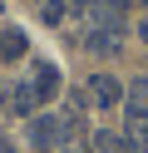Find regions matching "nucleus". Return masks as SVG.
<instances>
[{"label": "nucleus", "mask_w": 148, "mask_h": 153, "mask_svg": "<svg viewBox=\"0 0 148 153\" xmlns=\"http://www.w3.org/2000/svg\"><path fill=\"white\" fill-rule=\"evenodd\" d=\"M0 5H5V0H0Z\"/></svg>", "instance_id": "obj_12"}, {"label": "nucleus", "mask_w": 148, "mask_h": 153, "mask_svg": "<svg viewBox=\"0 0 148 153\" xmlns=\"http://www.w3.org/2000/svg\"><path fill=\"white\" fill-rule=\"evenodd\" d=\"M123 89L128 84H118L114 74H94L89 79V104L94 109H114V104H123Z\"/></svg>", "instance_id": "obj_2"}, {"label": "nucleus", "mask_w": 148, "mask_h": 153, "mask_svg": "<svg viewBox=\"0 0 148 153\" xmlns=\"http://www.w3.org/2000/svg\"><path fill=\"white\" fill-rule=\"evenodd\" d=\"M69 133H64V119H54V114H35L30 119V148H39V153H49V148H59Z\"/></svg>", "instance_id": "obj_1"}, {"label": "nucleus", "mask_w": 148, "mask_h": 153, "mask_svg": "<svg viewBox=\"0 0 148 153\" xmlns=\"http://www.w3.org/2000/svg\"><path fill=\"white\" fill-rule=\"evenodd\" d=\"M94 148H99V153H138V143H133V138H123V133H99Z\"/></svg>", "instance_id": "obj_5"}, {"label": "nucleus", "mask_w": 148, "mask_h": 153, "mask_svg": "<svg viewBox=\"0 0 148 153\" xmlns=\"http://www.w3.org/2000/svg\"><path fill=\"white\" fill-rule=\"evenodd\" d=\"M123 109H128V128H148V79H133L123 89Z\"/></svg>", "instance_id": "obj_3"}, {"label": "nucleus", "mask_w": 148, "mask_h": 153, "mask_svg": "<svg viewBox=\"0 0 148 153\" xmlns=\"http://www.w3.org/2000/svg\"><path fill=\"white\" fill-rule=\"evenodd\" d=\"M133 143H138V153L148 148V128H133Z\"/></svg>", "instance_id": "obj_10"}, {"label": "nucleus", "mask_w": 148, "mask_h": 153, "mask_svg": "<svg viewBox=\"0 0 148 153\" xmlns=\"http://www.w3.org/2000/svg\"><path fill=\"white\" fill-rule=\"evenodd\" d=\"M143 5H148V0H143Z\"/></svg>", "instance_id": "obj_13"}, {"label": "nucleus", "mask_w": 148, "mask_h": 153, "mask_svg": "<svg viewBox=\"0 0 148 153\" xmlns=\"http://www.w3.org/2000/svg\"><path fill=\"white\" fill-rule=\"evenodd\" d=\"M45 20H49V25L64 20V0H45Z\"/></svg>", "instance_id": "obj_9"}, {"label": "nucleus", "mask_w": 148, "mask_h": 153, "mask_svg": "<svg viewBox=\"0 0 148 153\" xmlns=\"http://www.w3.org/2000/svg\"><path fill=\"white\" fill-rule=\"evenodd\" d=\"M138 35H143V40H148V15H143V20H138Z\"/></svg>", "instance_id": "obj_11"}, {"label": "nucleus", "mask_w": 148, "mask_h": 153, "mask_svg": "<svg viewBox=\"0 0 148 153\" xmlns=\"http://www.w3.org/2000/svg\"><path fill=\"white\" fill-rule=\"evenodd\" d=\"M35 104H39V99H35L30 84H20V89L10 94V109H15V114H30V119H35Z\"/></svg>", "instance_id": "obj_7"}, {"label": "nucleus", "mask_w": 148, "mask_h": 153, "mask_svg": "<svg viewBox=\"0 0 148 153\" xmlns=\"http://www.w3.org/2000/svg\"><path fill=\"white\" fill-rule=\"evenodd\" d=\"M89 50H94V54H114L118 50V45H114V30H94V35H89Z\"/></svg>", "instance_id": "obj_8"}, {"label": "nucleus", "mask_w": 148, "mask_h": 153, "mask_svg": "<svg viewBox=\"0 0 148 153\" xmlns=\"http://www.w3.org/2000/svg\"><path fill=\"white\" fill-rule=\"evenodd\" d=\"M20 54H25V35L5 30V35H0V59H20Z\"/></svg>", "instance_id": "obj_6"}, {"label": "nucleus", "mask_w": 148, "mask_h": 153, "mask_svg": "<svg viewBox=\"0 0 148 153\" xmlns=\"http://www.w3.org/2000/svg\"><path fill=\"white\" fill-rule=\"evenodd\" d=\"M30 89H35V99H54L59 94V69L54 64H35V84Z\"/></svg>", "instance_id": "obj_4"}]
</instances>
